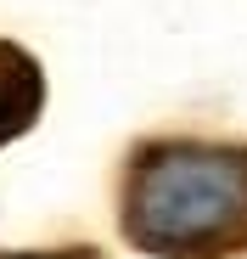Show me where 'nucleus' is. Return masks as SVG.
<instances>
[{
  "mask_svg": "<svg viewBox=\"0 0 247 259\" xmlns=\"http://www.w3.org/2000/svg\"><path fill=\"white\" fill-rule=\"evenodd\" d=\"M118 231L152 259H247V141H141L118 181Z\"/></svg>",
  "mask_w": 247,
  "mask_h": 259,
  "instance_id": "f257e3e1",
  "label": "nucleus"
},
{
  "mask_svg": "<svg viewBox=\"0 0 247 259\" xmlns=\"http://www.w3.org/2000/svg\"><path fill=\"white\" fill-rule=\"evenodd\" d=\"M45 113V68L28 46L0 39V147L23 141Z\"/></svg>",
  "mask_w": 247,
  "mask_h": 259,
  "instance_id": "f03ea898",
  "label": "nucleus"
},
{
  "mask_svg": "<svg viewBox=\"0 0 247 259\" xmlns=\"http://www.w3.org/2000/svg\"><path fill=\"white\" fill-rule=\"evenodd\" d=\"M0 259H107L96 242H62V248H17V253H0Z\"/></svg>",
  "mask_w": 247,
  "mask_h": 259,
  "instance_id": "7ed1b4c3",
  "label": "nucleus"
}]
</instances>
